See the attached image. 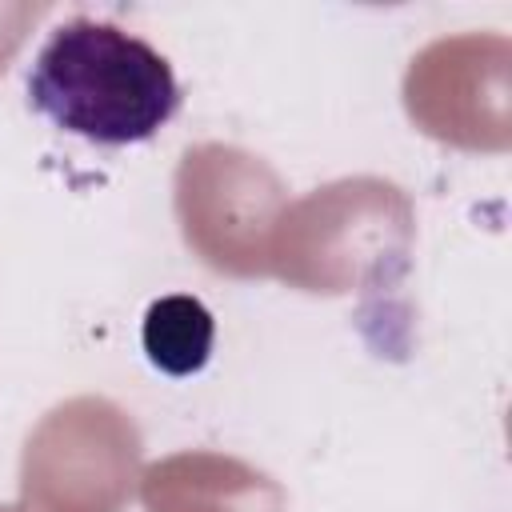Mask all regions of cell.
I'll list each match as a JSON object with an SVG mask.
<instances>
[{
    "label": "cell",
    "instance_id": "1",
    "mask_svg": "<svg viewBox=\"0 0 512 512\" xmlns=\"http://www.w3.org/2000/svg\"><path fill=\"white\" fill-rule=\"evenodd\" d=\"M28 104L100 148L152 140L180 108L172 64L136 32L72 16L48 32L28 72Z\"/></svg>",
    "mask_w": 512,
    "mask_h": 512
},
{
    "label": "cell",
    "instance_id": "2",
    "mask_svg": "<svg viewBox=\"0 0 512 512\" xmlns=\"http://www.w3.org/2000/svg\"><path fill=\"white\" fill-rule=\"evenodd\" d=\"M140 340H144L152 368H160L168 376H192L212 356L216 320L196 296H184V292L160 296L144 312Z\"/></svg>",
    "mask_w": 512,
    "mask_h": 512
}]
</instances>
